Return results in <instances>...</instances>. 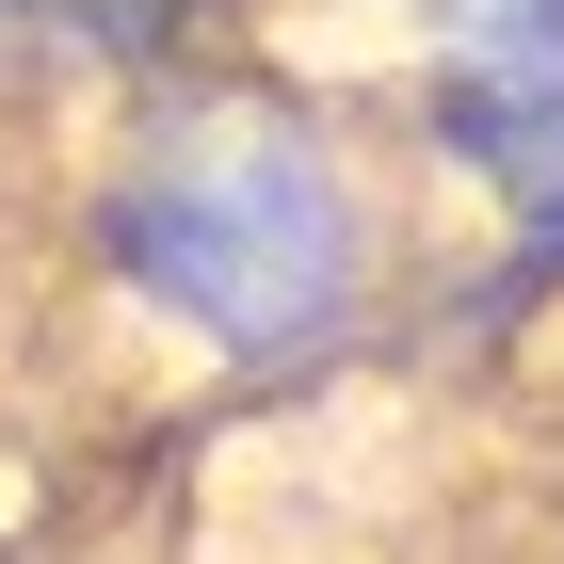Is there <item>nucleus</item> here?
I'll return each instance as SVG.
<instances>
[{"label":"nucleus","instance_id":"3","mask_svg":"<svg viewBox=\"0 0 564 564\" xmlns=\"http://www.w3.org/2000/svg\"><path fill=\"white\" fill-rule=\"evenodd\" d=\"M403 17V65H564V0H388Z\"/></svg>","mask_w":564,"mask_h":564},{"label":"nucleus","instance_id":"1","mask_svg":"<svg viewBox=\"0 0 564 564\" xmlns=\"http://www.w3.org/2000/svg\"><path fill=\"white\" fill-rule=\"evenodd\" d=\"M65 274L226 388L323 371L403 291V177L355 97L226 48L145 97H97V145L65 177Z\"/></svg>","mask_w":564,"mask_h":564},{"label":"nucleus","instance_id":"2","mask_svg":"<svg viewBox=\"0 0 564 564\" xmlns=\"http://www.w3.org/2000/svg\"><path fill=\"white\" fill-rule=\"evenodd\" d=\"M259 0H0V82L33 97H145L177 65H226Z\"/></svg>","mask_w":564,"mask_h":564}]
</instances>
